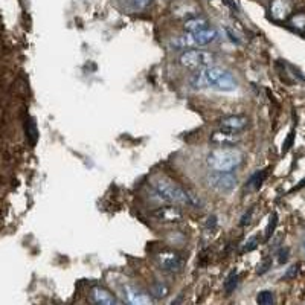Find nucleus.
Returning <instances> with one entry per match:
<instances>
[{
    "instance_id": "nucleus-1",
    "label": "nucleus",
    "mask_w": 305,
    "mask_h": 305,
    "mask_svg": "<svg viewBox=\"0 0 305 305\" xmlns=\"http://www.w3.org/2000/svg\"><path fill=\"white\" fill-rule=\"evenodd\" d=\"M189 86L194 90H215V92H235L238 81L232 72L218 66H209L197 70L189 78Z\"/></svg>"
},
{
    "instance_id": "nucleus-2",
    "label": "nucleus",
    "mask_w": 305,
    "mask_h": 305,
    "mask_svg": "<svg viewBox=\"0 0 305 305\" xmlns=\"http://www.w3.org/2000/svg\"><path fill=\"white\" fill-rule=\"evenodd\" d=\"M152 189L156 191V194L159 196V199L162 202L167 203H173L177 206H197L200 205V200L189 194L188 191H185L182 186H179L176 182H173L170 177L167 176H158L156 179H152L151 182Z\"/></svg>"
},
{
    "instance_id": "nucleus-3",
    "label": "nucleus",
    "mask_w": 305,
    "mask_h": 305,
    "mask_svg": "<svg viewBox=\"0 0 305 305\" xmlns=\"http://www.w3.org/2000/svg\"><path fill=\"white\" fill-rule=\"evenodd\" d=\"M243 164V152L237 148L221 146L212 149L206 156V165L211 171L232 173Z\"/></svg>"
},
{
    "instance_id": "nucleus-4",
    "label": "nucleus",
    "mask_w": 305,
    "mask_h": 305,
    "mask_svg": "<svg viewBox=\"0 0 305 305\" xmlns=\"http://www.w3.org/2000/svg\"><path fill=\"white\" fill-rule=\"evenodd\" d=\"M218 32L212 28L197 31V32H186L185 35H179L171 42V48L174 49H191L211 45L217 40Z\"/></svg>"
},
{
    "instance_id": "nucleus-5",
    "label": "nucleus",
    "mask_w": 305,
    "mask_h": 305,
    "mask_svg": "<svg viewBox=\"0 0 305 305\" xmlns=\"http://www.w3.org/2000/svg\"><path fill=\"white\" fill-rule=\"evenodd\" d=\"M179 63H180V66H183L185 69L200 70V69L214 66V63H215V55H214L212 52L202 51V49H189V51H185V52L179 57Z\"/></svg>"
},
{
    "instance_id": "nucleus-6",
    "label": "nucleus",
    "mask_w": 305,
    "mask_h": 305,
    "mask_svg": "<svg viewBox=\"0 0 305 305\" xmlns=\"http://www.w3.org/2000/svg\"><path fill=\"white\" fill-rule=\"evenodd\" d=\"M206 183L211 189L217 191L220 194H229L237 188L238 180L232 173H224V171H212L206 177Z\"/></svg>"
},
{
    "instance_id": "nucleus-7",
    "label": "nucleus",
    "mask_w": 305,
    "mask_h": 305,
    "mask_svg": "<svg viewBox=\"0 0 305 305\" xmlns=\"http://www.w3.org/2000/svg\"><path fill=\"white\" fill-rule=\"evenodd\" d=\"M158 261H159L162 269L168 273H179L183 270V265H185L182 256H179L177 253H174L171 250L161 252L158 255Z\"/></svg>"
},
{
    "instance_id": "nucleus-8",
    "label": "nucleus",
    "mask_w": 305,
    "mask_h": 305,
    "mask_svg": "<svg viewBox=\"0 0 305 305\" xmlns=\"http://www.w3.org/2000/svg\"><path fill=\"white\" fill-rule=\"evenodd\" d=\"M270 17L275 22H285L291 17L293 2L291 0H272L269 7Z\"/></svg>"
},
{
    "instance_id": "nucleus-9",
    "label": "nucleus",
    "mask_w": 305,
    "mask_h": 305,
    "mask_svg": "<svg viewBox=\"0 0 305 305\" xmlns=\"http://www.w3.org/2000/svg\"><path fill=\"white\" fill-rule=\"evenodd\" d=\"M171 13L176 19L188 20L196 16H200V8L194 2H191V0H177L171 8Z\"/></svg>"
},
{
    "instance_id": "nucleus-10",
    "label": "nucleus",
    "mask_w": 305,
    "mask_h": 305,
    "mask_svg": "<svg viewBox=\"0 0 305 305\" xmlns=\"http://www.w3.org/2000/svg\"><path fill=\"white\" fill-rule=\"evenodd\" d=\"M209 139H211V142H214L217 145L232 146L240 140V134H238V131H231V130L221 128L218 131H214Z\"/></svg>"
},
{
    "instance_id": "nucleus-11",
    "label": "nucleus",
    "mask_w": 305,
    "mask_h": 305,
    "mask_svg": "<svg viewBox=\"0 0 305 305\" xmlns=\"http://www.w3.org/2000/svg\"><path fill=\"white\" fill-rule=\"evenodd\" d=\"M221 128L231 130V131H241L249 125V118L243 114H231V116H224L220 121Z\"/></svg>"
},
{
    "instance_id": "nucleus-12",
    "label": "nucleus",
    "mask_w": 305,
    "mask_h": 305,
    "mask_svg": "<svg viewBox=\"0 0 305 305\" xmlns=\"http://www.w3.org/2000/svg\"><path fill=\"white\" fill-rule=\"evenodd\" d=\"M155 218L162 221V223H177L183 220V214L179 208L174 206H165V208H159L155 214Z\"/></svg>"
},
{
    "instance_id": "nucleus-13",
    "label": "nucleus",
    "mask_w": 305,
    "mask_h": 305,
    "mask_svg": "<svg viewBox=\"0 0 305 305\" xmlns=\"http://www.w3.org/2000/svg\"><path fill=\"white\" fill-rule=\"evenodd\" d=\"M90 299L95 303H101V305H114L118 303L116 297H114L108 290H105L104 287H93L90 290Z\"/></svg>"
},
{
    "instance_id": "nucleus-14",
    "label": "nucleus",
    "mask_w": 305,
    "mask_h": 305,
    "mask_svg": "<svg viewBox=\"0 0 305 305\" xmlns=\"http://www.w3.org/2000/svg\"><path fill=\"white\" fill-rule=\"evenodd\" d=\"M124 294H125V300L133 303V305H146V303H151V297L146 296L145 293L127 285L124 288Z\"/></svg>"
},
{
    "instance_id": "nucleus-15",
    "label": "nucleus",
    "mask_w": 305,
    "mask_h": 305,
    "mask_svg": "<svg viewBox=\"0 0 305 305\" xmlns=\"http://www.w3.org/2000/svg\"><path fill=\"white\" fill-rule=\"evenodd\" d=\"M183 28H185L186 32H197V31L208 29V28H209V22H208L205 17H202V16H196V17H193V19L185 20Z\"/></svg>"
},
{
    "instance_id": "nucleus-16",
    "label": "nucleus",
    "mask_w": 305,
    "mask_h": 305,
    "mask_svg": "<svg viewBox=\"0 0 305 305\" xmlns=\"http://www.w3.org/2000/svg\"><path fill=\"white\" fill-rule=\"evenodd\" d=\"M151 2L152 0H125L124 8L128 13H140V11L146 10Z\"/></svg>"
},
{
    "instance_id": "nucleus-17",
    "label": "nucleus",
    "mask_w": 305,
    "mask_h": 305,
    "mask_svg": "<svg viewBox=\"0 0 305 305\" xmlns=\"http://www.w3.org/2000/svg\"><path fill=\"white\" fill-rule=\"evenodd\" d=\"M265 177H267V171H265V170L256 171V173H255V174H252V176H250V179L247 180L246 188L253 189V191L259 189V188H261V185H262V182L265 180Z\"/></svg>"
},
{
    "instance_id": "nucleus-18",
    "label": "nucleus",
    "mask_w": 305,
    "mask_h": 305,
    "mask_svg": "<svg viewBox=\"0 0 305 305\" xmlns=\"http://www.w3.org/2000/svg\"><path fill=\"white\" fill-rule=\"evenodd\" d=\"M26 137L29 140V143L34 146L38 140V130H37V124L32 118H28L26 121Z\"/></svg>"
},
{
    "instance_id": "nucleus-19",
    "label": "nucleus",
    "mask_w": 305,
    "mask_h": 305,
    "mask_svg": "<svg viewBox=\"0 0 305 305\" xmlns=\"http://www.w3.org/2000/svg\"><path fill=\"white\" fill-rule=\"evenodd\" d=\"M149 291H151V296H155L156 299H162L168 294V287L162 282H152V285L149 287Z\"/></svg>"
},
{
    "instance_id": "nucleus-20",
    "label": "nucleus",
    "mask_w": 305,
    "mask_h": 305,
    "mask_svg": "<svg viewBox=\"0 0 305 305\" xmlns=\"http://www.w3.org/2000/svg\"><path fill=\"white\" fill-rule=\"evenodd\" d=\"M238 285V275L237 272H232L231 275L227 276V279L224 281V290H226V294H231Z\"/></svg>"
},
{
    "instance_id": "nucleus-21",
    "label": "nucleus",
    "mask_w": 305,
    "mask_h": 305,
    "mask_svg": "<svg viewBox=\"0 0 305 305\" xmlns=\"http://www.w3.org/2000/svg\"><path fill=\"white\" fill-rule=\"evenodd\" d=\"M288 25H290L293 29L303 32V31H305V14H296V16H293V17L288 20Z\"/></svg>"
},
{
    "instance_id": "nucleus-22",
    "label": "nucleus",
    "mask_w": 305,
    "mask_h": 305,
    "mask_svg": "<svg viewBox=\"0 0 305 305\" xmlns=\"http://www.w3.org/2000/svg\"><path fill=\"white\" fill-rule=\"evenodd\" d=\"M256 302L259 305H272L275 302V296L272 291L269 290H264V291H259L258 296H256Z\"/></svg>"
},
{
    "instance_id": "nucleus-23",
    "label": "nucleus",
    "mask_w": 305,
    "mask_h": 305,
    "mask_svg": "<svg viewBox=\"0 0 305 305\" xmlns=\"http://www.w3.org/2000/svg\"><path fill=\"white\" fill-rule=\"evenodd\" d=\"M278 226V214L273 212L270 215V220H269V224H267V229H265V241L270 240V237L275 234V229Z\"/></svg>"
},
{
    "instance_id": "nucleus-24",
    "label": "nucleus",
    "mask_w": 305,
    "mask_h": 305,
    "mask_svg": "<svg viewBox=\"0 0 305 305\" xmlns=\"http://www.w3.org/2000/svg\"><path fill=\"white\" fill-rule=\"evenodd\" d=\"M256 246H258V237H250V238L244 243L243 252H250V250L256 249Z\"/></svg>"
},
{
    "instance_id": "nucleus-25",
    "label": "nucleus",
    "mask_w": 305,
    "mask_h": 305,
    "mask_svg": "<svg viewBox=\"0 0 305 305\" xmlns=\"http://www.w3.org/2000/svg\"><path fill=\"white\" fill-rule=\"evenodd\" d=\"M270 267H272V259H265V261H262V262L258 265L256 273H258V275H264L265 272H269Z\"/></svg>"
},
{
    "instance_id": "nucleus-26",
    "label": "nucleus",
    "mask_w": 305,
    "mask_h": 305,
    "mask_svg": "<svg viewBox=\"0 0 305 305\" xmlns=\"http://www.w3.org/2000/svg\"><path fill=\"white\" fill-rule=\"evenodd\" d=\"M293 140H294V130H291L290 133H288V136H287V139L284 140V143H282V152H287L290 148H291V145H293Z\"/></svg>"
},
{
    "instance_id": "nucleus-27",
    "label": "nucleus",
    "mask_w": 305,
    "mask_h": 305,
    "mask_svg": "<svg viewBox=\"0 0 305 305\" xmlns=\"http://www.w3.org/2000/svg\"><path fill=\"white\" fill-rule=\"evenodd\" d=\"M288 256H290V249H288V247L279 249V252H278V262H279V264L287 262V261H288Z\"/></svg>"
},
{
    "instance_id": "nucleus-28",
    "label": "nucleus",
    "mask_w": 305,
    "mask_h": 305,
    "mask_svg": "<svg viewBox=\"0 0 305 305\" xmlns=\"http://www.w3.org/2000/svg\"><path fill=\"white\" fill-rule=\"evenodd\" d=\"M226 34L229 35V40H231L232 43H235V45H241V40H240V37L229 28V26H226Z\"/></svg>"
},
{
    "instance_id": "nucleus-29",
    "label": "nucleus",
    "mask_w": 305,
    "mask_h": 305,
    "mask_svg": "<svg viewBox=\"0 0 305 305\" xmlns=\"http://www.w3.org/2000/svg\"><path fill=\"white\" fill-rule=\"evenodd\" d=\"M297 272H299V265L296 264V265H291L290 269L287 270V273L284 275V278L285 279H291V278H294L296 275H297Z\"/></svg>"
},
{
    "instance_id": "nucleus-30",
    "label": "nucleus",
    "mask_w": 305,
    "mask_h": 305,
    "mask_svg": "<svg viewBox=\"0 0 305 305\" xmlns=\"http://www.w3.org/2000/svg\"><path fill=\"white\" fill-rule=\"evenodd\" d=\"M252 214H253V209H250L247 214H244V215H243V218H241V221H240V224H241V226L249 224V223H250V218H252Z\"/></svg>"
},
{
    "instance_id": "nucleus-31",
    "label": "nucleus",
    "mask_w": 305,
    "mask_h": 305,
    "mask_svg": "<svg viewBox=\"0 0 305 305\" xmlns=\"http://www.w3.org/2000/svg\"><path fill=\"white\" fill-rule=\"evenodd\" d=\"M208 220H209V221H208V227H215V224H217V218L212 215V217H209Z\"/></svg>"
},
{
    "instance_id": "nucleus-32",
    "label": "nucleus",
    "mask_w": 305,
    "mask_h": 305,
    "mask_svg": "<svg viewBox=\"0 0 305 305\" xmlns=\"http://www.w3.org/2000/svg\"><path fill=\"white\" fill-rule=\"evenodd\" d=\"M303 186H305V179H303L302 182H299V185L294 188V191H296V189H300V188H303Z\"/></svg>"
},
{
    "instance_id": "nucleus-33",
    "label": "nucleus",
    "mask_w": 305,
    "mask_h": 305,
    "mask_svg": "<svg viewBox=\"0 0 305 305\" xmlns=\"http://www.w3.org/2000/svg\"><path fill=\"white\" fill-rule=\"evenodd\" d=\"M303 249H305V238H303Z\"/></svg>"
}]
</instances>
